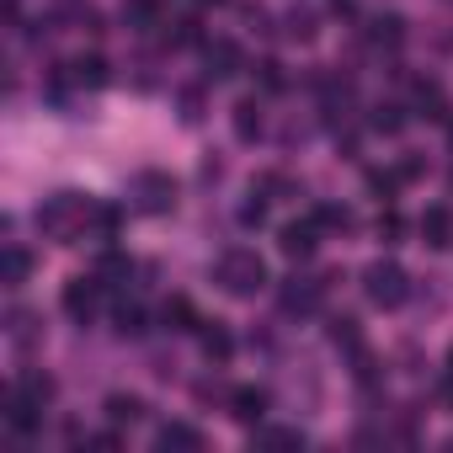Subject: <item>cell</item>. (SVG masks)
I'll return each mask as SVG.
<instances>
[{
  "label": "cell",
  "instance_id": "obj_1",
  "mask_svg": "<svg viewBox=\"0 0 453 453\" xmlns=\"http://www.w3.org/2000/svg\"><path fill=\"white\" fill-rule=\"evenodd\" d=\"M38 230L49 235V241H59V246H75L81 235H91L96 230V197H86V192H54V197H43L38 203Z\"/></svg>",
  "mask_w": 453,
  "mask_h": 453
},
{
  "label": "cell",
  "instance_id": "obj_2",
  "mask_svg": "<svg viewBox=\"0 0 453 453\" xmlns=\"http://www.w3.org/2000/svg\"><path fill=\"white\" fill-rule=\"evenodd\" d=\"M213 283L224 294H235V299H257L267 288V262L251 246H230V251L213 262Z\"/></svg>",
  "mask_w": 453,
  "mask_h": 453
},
{
  "label": "cell",
  "instance_id": "obj_3",
  "mask_svg": "<svg viewBox=\"0 0 453 453\" xmlns=\"http://www.w3.org/2000/svg\"><path fill=\"white\" fill-rule=\"evenodd\" d=\"M363 294H368V304H379V310H400V304L411 299V278H405L400 262H368V267H363Z\"/></svg>",
  "mask_w": 453,
  "mask_h": 453
},
{
  "label": "cell",
  "instance_id": "obj_4",
  "mask_svg": "<svg viewBox=\"0 0 453 453\" xmlns=\"http://www.w3.org/2000/svg\"><path fill=\"white\" fill-rule=\"evenodd\" d=\"M128 208H139V213H171L176 208V176L171 171H134V181H128Z\"/></svg>",
  "mask_w": 453,
  "mask_h": 453
},
{
  "label": "cell",
  "instance_id": "obj_5",
  "mask_svg": "<svg viewBox=\"0 0 453 453\" xmlns=\"http://www.w3.org/2000/svg\"><path fill=\"white\" fill-rule=\"evenodd\" d=\"M102 288H107V283H102L96 273H91V278H86V273H81V278H70V283H65V294H59L65 315H70L75 326H91V320L102 315Z\"/></svg>",
  "mask_w": 453,
  "mask_h": 453
},
{
  "label": "cell",
  "instance_id": "obj_6",
  "mask_svg": "<svg viewBox=\"0 0 453 453\" xmlns=\"http://www.w3.org/2000/svg\"><path fill=\"white\" fill-rule=\"evenodd\" d=\"M203 65H208V70H203L208 81H235V75L246 70V54H241L230 38H213V43H203Z\"/></svg>",
  "mask_w": 453,
  "mask_h": 453
},
{
  "label": "cell",
  "instance_id": "obj_7",
  "mask_svg": "<svg viewBox=\"0 0 453 453\" xmlns=\"http://www.w3.org/2000/svg\"><path fill=\"white\" fill-rule=\"evenodd\" d=\"M320 299H326V283H320V278H294V283H283V294H278L283 315H315Z\"/></svg>",
  "mask_w": 453,
  "mask_h": 453
},
{
  "label": "cell",
  "instance_id": "obj_8",
  "mask_svg": "<svg viewBox=\"0 0 453 453\" xmlns=\"http://www.w3.org/2000/svg\"><path fill=\"white\" fill-rule=\"evenodd\" d=\"M278 246H283V257H294V262L315 257V246H320V224H315V219H294V224H283V230H278Z\"/></svg>",
  "mask_w": 453,
  "mask_h": 453
},
{
  "label": "cell",
  "instance_id": "obj_9",
  "mask_svg": "<svg viewBox=\"0 0 453 453\" xmlns=\"http://www.w3.org/2000/svg\"><path fill=\"white\" fill-rule=\"evenodd\" d=\"M267 405H273V395H267L262 384H241V389L230 395V416L246 421V426H262V421H267Z\"/></svg>",
  "mask_w": 453,
  "mask_h": 453
},
{
  "label": "cell",
  "instance_id": "obj_10",
  "mask_svg": "<svg viewBox=\"0 0 453 453\" xmlns=\"http://www.w3.org/2000/svg\"><path fill=\"white\" fill-rule=\"evenodd\" d=\"M6 426H12L17 437H33V432L43 426V405H33L27 395L12 389V400H6Z\"/></svg>",
  "mask_w": 453,
  "mask_h": 453
},
{
  "label": "cell",
  "instance_id": "obj_11",
  "mask_svg": "<svg viewBox=\"0 0 453 453\" xmlns=\"http://www.w3.org/2000/svg\"><path fill=\"white\" fill-rule=\"evenodd\" d=\"M155 448H160V453H197V448H203V432L187 426V421H165V426L155 432Z\"/></svg>",
  "mask_w": 453,
  "mask_h": 453
},
{
  "label": "cell",
  "instance_id": "obj_12",
  "mask_svg": "<svg viewBox=\"0 0 453 453\" xmlns=\"http://www.w3.org/2000/svg\"><path fill=\"white\" fill-rule=\"evenodd\" d=\"M421 241H426L432 251H442V246H453V213H448L442 203H432V208L421 213Z\"/></svg>",
  "mask_w": 453,
  "mask_h": 453
},
{
  "label": "cell",
  "instance_id": "obj_13",
  "mask_svg": "<svg viewBox=\"0 0 453 453\" xmlns=\"http://www.w3.org/2000/svg\"><path fill=\"white\" fill-rule=\"evenodd\" d=\"M197 347H203V357H208V363H230V352H235V336L224 331L219 320H203V326H197Z\"/></svg>",
  "mask_w": 453,
  "mask_h": 453
},
{
  "label": "cell",
  "instance_id": "obj_14",
  "mask_svg": "<svg viewBox=\"0 0 453 453\" xmlns=\"http://www.w3.org/2000/svg\"><path fill=\"white\" fill-rule=\"evenodd\" d=\"M65 70H70V81H75L81 91H102V86L112 81V75H107V59H102V54H81V59H70Z\"/></svg>",
  "mask_w": 453,
  "mask_h": 453
},
{
  "label": "cell",
  "instance_id": "obj_15",
  "mask_svg": "<svg viewBox=\"0 0 453 453\" xmlns=\"http://www.w3.org/2000/svg\"><path fill=\"white\" fill-rule=\"evenodd\" d=\"M33 278V257H27V246H6V257H0V283H6V288H22Z\"/></svg>",
  "mask_w": 453,
  "mask_h": 453
},
{
  "label": "cell",
  "instance_id": "obj_16",
  "mask_svg": "<svg viewBox=\"0 0 453 453\" xmlns=\"http://www.w3.org/2000/svg\"><path fill=\"white\" fill-rule=\"evenodd\" d=\"M102 411H107V421H112V426H134V421H144V411H150V405H144L139 395H123V389H118V395H107V405H102Z\"/></svg>",
  "mask_w": 453,
  "mask_h": 453
},
{
  "label": "cell",
  "instance_id": "obj_17",
  "mask_svg": "<svg viewBox=\"0 0 453 453\" xmlns=\"http://www.w3.org/2000/svg\"><path fill=\"white\" fill-rule=\"evenodd\" d=\"M17 395H27L33 405L49 411V400H54V379H49L43 368H22V373H17Z\"/></svg>",
  "mask_w": 453,
  "mask_h": 453
},
{
  "label": "cell",
  "instance_id": "obj_18",
  "mask_svg": "<svg viewBox=\"0 0 453 453\" xmlns=\"http://www.w3.org/2000/svg\"><path fill=\"white\" fill-rule=\"evenodd\" d=\"M230 123H235V139H241V144H257V139H262V107H257V102H235Z\"/></svg>",
  "mask_w": 453,
  "mask_h": 453
},
{
  "label": "cell",
  "instance_id": "obj_19",
  "mask_svg": "<svg viewBox=\"0 0 453 453\" xmlns=\"http://www.w3.org/2000/svg\"><path fill=\"white\" fill-rule=\"evenodd\" d=\"M123 27L155 33V27H160V6H155V0H128V6H123Z\"/></svg>",
  "mask_w": 453,
  "mask_h": 453
},
{
  "label": "cell",
  "instance_id": "obj_20",
  "mask_svg": "<svg viewBox=\"0 0 453 453\" xmlns=\"http://www.w3.org/2000/svg\"><path fill=\"white\" fill-rule=\"evenodd\" d=\"M160 320H165V331H197V326H203L187 299H165V304H160Z\"/></svg>",
  "mask_w": 453,
  "mask_h": 453
},
{
  "label": "cell",
  "instance_id": "obj_21",
  "mask_svg": "<svg viewBox=\"0 0 453 453\" xmlns=\"http://www.w3.org/2000/svg\"><path fill=\"white\" fill-rule=\"evenodd\" d=\"M310 219L320 224V230H352V208H342V203H315Z\"/></svg>",
  "mask_w": 453,
  "mask_h": 453
},
{
  "label": "cell",
  "instance_id": "obj_22",
  "mask_svg": "<svg viewBox=\"0 0 453 453\" xmlns=\"http://www.w3.org/2000/svg\"><path fill=\"white\" fill-rule=\"evenodd\" d=\"M416 107H421L426 118H448V107H442V86H437V81H416Z\"/></svg>",
  "mask_w": 453,
  "mask_h": 453
},
{
  "label": "cell",
  "instance_id": "obj_23",
  "mask_svg": "<svg viewBox=\"0 0 453 453\" xmlns=\"http://www.w3.org/2000/svg\"><path fill=\"white\" fill-rule=\"evenodd\" d=\"M368 38H373V43H384V49H395V43L405 38V22H400L395 12H389V17H373V33H368Z\"/></svg>",
  "mask_w": 453,
  "mask_h": 453
},
{
  "label": "cell",
  "instance_id": "obj_24",
  "mask_svg": "<svg viewBox=\"0 0 453 453\" xmlns=\"http://www.w3.org/2000/svg\"><path fill=\"white\" fill-rule=\"evenodd\" d=\"M368 123H373L379 134H400V128H405V107H395V102H379Z\"/></svg>",
  "mask_w": 453,
  "mask_h": 453
},
{
  "label": "cell",
  "instance_id": "obj_25",
  "mask_svg": "<svg viewBox=\"0 0 453 453\" xmlns=\"http://www.w3.org/2000/svg\"><path fill=\"white\" fill-rule=\"evenodd\" d=\"M257 81H262V91H267V96L288 91V75H283V65H278V59H262V65H257Z\"/></svg>",
  "mask_w": 453,
  "mask_h": 453
},
{
  "label": "cell",
  "instance_id": "obj_26",
  "mask_svg": "<svg viewBox=\"0 0 453 453\" xmlns=\"http://www.w3.org/2000/svg\"><path fill=\"white\" fill-rule=\"evenodd\" d=\"M262 219H267V197H262V187H251V203H241V224H246V230H257Z\"/></svg>",
  "mask_w": 453,
  "mask_h": 453
},
{
  "label": "cell",
  "instance_id": "obj_27",
  "mask_svg": "<svg viewBox=\"0 0 453 453\" xmlns=\"http://www.w3.org/2000/svg\"><path fill=\"white\" fill-rule=\"evenodd\" d=\"M118 331L123 336H144V310L139 304H118Z\"/></svg>",
  "mask_w": 453,
  "mask_h": 453
},
{
  "label": "cell",
  "instance_id": "obj_28",
  "mask_svg": "<svg viewBox=\"0 0 453 453\" xmlns=\"http://www.w3.org/2000/svg\"><path fill=\"white\" fill-rule=\"evenodd\" d=\"M288 38L310 43V38H315V12H288Z\"/></svg>",
  "mask_w": 453,
  "mask_h": 453
},
{
  "label": "cell",
  "instance_id": "obj_29",
  "mask_svg": "<svg viewBox=\"0 0 453 453\" xmlns=\"http://www.w3.org/2000/svg\"><path fill=\"white\" fill-rule=\"evenodd\" d=\"M400 181H405L400 171H368V192H379V197H395Z\"/></svg>",
  "mask_w": 453,
  "mask_h": 453
},
{
  "label": "cell",
  "instance_id": "obj_30",
  "mask_svg": "<svg viewBox=\"0 0 453 453\" xmlns=\"http://www.w3.org/2000/svg\"><path fill=\"white\" fill-rule=\"evenodd\" d=\"M251 442H262V448H304V432H257Z\"/></svg>",
  "mask_w": 453,
  "mask_h": 453
},
{
  "label": "cell",
  "instance_id": "obj_31",
  "mask_svg": "<svg viewBox=\"0 0 453 453\" xmlns=\"http://www.w3.org/2000/svg\"><path fill=\"white\" fill-rule=\"evenodd\" d=\"M6 331H12V342H33V315L27 310H12L6 315Z\"/></svg>",
  "mask_w": 453,
  "mask_h": 453
},
{
  "label": "cell",
  "instance_id": "obj_32",
  "mask_svg": "<svg viewBox=\"0 0 453 453\" xmlns=\"http://www.w3.org/2000/svg\"><path fill=\"white\" fill-rule=\"evenodd\" d=\"M181 118L197 123V96H192V91H181Z\"/></svg>",
  "mask_w": 453,
  "mask_h": 453
},
{
  "label": "cell",
  "instance_id": "obj_33",
  "mask_svg": "<svg viewBox=\"0 0 453 453\" xmlns=\"http://www.w3.org/2000/svg\"><path fill=\"white\" fill-rule=\"evenodd\" d=\"M192 6H219V0H192Z\"/></svg>",
  "mask_w": 453,
  "mask_h": 453
},
{
  "label": "cell",
  "instance_id": "obj_34",
  "mask_svg": "<svg viewBox=\"0 0 453 453\" xmlns=\"http://www.w3.org/2000/svg\"><path fill=\"white\" fill-rule=\"evenodd\" d=\"M448 6H453V0H448Z\"/></svg>",
  "mask_w": 453,
  "mask_h": 453
}]
</instances>
